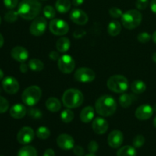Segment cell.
Masks as SVG:
<instances>
[{
  "label": "cell",
  "mask_w": 156,
  "mask_h": 156,
  "mask_svg": "<svg viewBox=\"0 0 156 156\" xmlns=\"http://www.w3.org/2000/svg\"><path fill=\"white\" fill-rule=\"evenodd\" d=\"M41 11V4L38 0H22L18 5V15L23 19L34 20Z\"/></svg>",
  "instance_id": "6da1fadb"
},
{
  "label": "cell",
  "mask_w": 156,
  "mask_h": 156,
  "mask_svg": "<svg viewBox=\"0 0 156 156\" xmlns=\"http://www.w3.org/2000/svg\"><path fill=\"white\" fill-rule=\"evenodd\" d=\"M117 102L111 95H102L95 102V111L102 117L112 116L117 111Z\"/></svg>",
  "instance_id": "7a4b0ae2"
},
{
  "label": "cell",
  "mask_w": 156,
  "mask_h": 156,
  "mask_svg": "<svg viewBox=\"0 0 156 156\" xmlns=\"http://www.w3.org/2000/svg\"><path fill=\"white\" fill-rule=\"evenodd\" d=\"M62 103L67 108H76L80 107L84 101L83 94L76 88H69L63 93Z\"/></svg>",
  "instance_id": "3957f363"
},
{
  "label": "cell",
  "mask_w": 156,
  "mask_h": 156,
  "mask_svg": "<svg viewBox=\"0 0 156 156\" xmlns=\"http://www.w3.org/2000/svg\"><path fill=\"white\" fill-rule=\"evenodd\" d=\"M142 19L143 16L140 11L136 9H131L123 14L121 17V22L125 28L133 30L140 26Z\"/></svg>",
  "instance_id": "277c9868"
},
{
  "label": "cell",
  "mask_w": 156,
  "mask_h": 156,
  "mask_svg": "<svg viewBox=\"0 0 156 156\" xmlns=\"http://www.w3.org/2000/svg\"><path fill=\"white\" fill-rule=\"evenodd\" d=\"M107 86L111 91L115 93H124L129 87V82L125 76L115 75L108 79Z\"/></svg>",
  "instance_id": "5b68a950"
},
{
  "label": "cell",
  "mask_w": 156,
  "mask_h": 156,
  "mask_svg": "<svg viewBox=\"0 0 156 156\" xmlns=\"http://www.w3.org/2000/svg\"><path fill=\"white\" fill-rule=\"evenodd\" d=\"M42 91L41 88L37 85H32L26 88L22 93L21 100L27 106H34L41 100Z\"/></svg>",
  "instance_id": "8992f818"
},
{
  "label": "cell",
  "mask_w": 156,
  "mask_h": 156,
  "mask_svg": "<svg viewBox=\"0 0 156 156\" xmlns=\"http://www.w3.org/2000/svg\"><path fill=\"white\" fill-rule=\"evenodd\" d=\"M49 28L51 33L56 36H61V35H65L68 33L69 30V27L67 22L62 19H58V18H53L49 24Z\"/></svg>",
  "instance_id": "52a82bcc"
},
{
  "label": "cell",
  "mask_w": 156,
  "mask_h": 156,
  "mask_svg": "<svg viewBox=\"0 0 156 156\" xmlns=\"http://www.w3.org/2000/svg\"><path fill=\"white\" fill-rule=\"evenodd\" d=\"M47 27V21L44 17H37L30 25V33L36 37L44 34Z\"/></svg>",
  "instance_id": "ba28073f"
},
{
  "label": "cell",
  "mask_w": 156,
  "mask_h": 156,
  "mask_svg": "<svg viewBox=\"0 0 156 156\" xmlns=\"http://www.w3.org/2000/svg\"><path fill=\"white\" fill-rule=\"evenodd\" d=\"M74 78L77 82L82 83H89L95 79V73L92 69L86 67L78 69L74 74Z\"/></svg>",
  "instance_id": "9c48e42d"
},
{
  "label": "cell",
  "mask_w": 156,
  "mask_h": 156,
  "mask_svg": "<svg viewBox=\"0 0 156 156\" xmlns=\"http://www.w3.org/2000/svg\"><path fill=\"white\" fill-rule=\"evenodd\" d=\"M76 62L69 55H62L58 59V68L64 74H70L74 70Z\"/></svg>",
  "instance_id": "30bf717a"
},
{
  "label": "cell",
  "mask_w": 156,
  "mask_h": 156,
  "mask_svg": "<svg viewBox=\"0 0 156 156\" xmlns=\"http://www.w3.org/2000/svg\"><path fill=\"white\" fill-rule=\"evenodd\" d=\"M35 133L32 128L24 126L18 131L17 134V140L21 145H27L34 139Z\"/></svg>",
  "instance_id": "8fae6325"
},
{
  "label": "cell",
  "mask_w": 156,
  "mask_h": 156,
  "mask_svg": "<svg viewBox=\"0 0 156 156\" xmlns=\"http://www.w3.org/2000/svg\"><path fill=\"white\" fill-rule=\"evenodd\" d=\"M2 88L6 93L9 94H15L19 90V83L15 77L7 76L4 78L2 82Z\"/></svg>",
  "instance_id": "7c38bea8"
},
{
  "label": "cell",
  "mask_w": 156,
  "mask_h": 156,
  "mask_svg": "<svg viewBox=\"0 0 156 156\" xmlns=\"http://www.w3.org/2000/svg\"><path fill=\"white\" fill-rule=\"evenodd\" d=\"M56 143L60 149L63 150H70L75 146V141L73 136L69 134H60L56 139Z\"/></svg>",
  "instance_id": "4fadbf2b"
},
{
  "label": "cell",
  "mask_w": 156,
  "mask_h": 156,
  "mask_svg": "<svg viewBox=\"0 0 156 156\" xmlns=\"http://www.w3.org/2000/svg\"><path fill=\"white\" fill-rule=\"evenodd\" d=\"M154 110L149 105H143L138 107L135 112L136 117L140 120H149L153 115Z\"/></svg>",
  "instance_id": "5bb4252c"
},
{
  "label": "cell",
  "mask_w": 156,
  "mask_h": 156,
  "mask_svg": "<svg viewBox=\"0 0 156 156\" xmlns=\"http://www.w3.org/2000/svg\"><path fill=\"white\" fill-rule=\"evenodd\" d=\"M70 19L76 24L85 25L88 21V17L84 11L79 9H75L70 13Z\"/></svg>",
  "instance_id": "9a60e30c"
},
{
  "label": "cell",
  "mask_w": 156,
  "mask_h": 156,
  "mask_svg": "<svg viewBox=\"0 0 156 156\" xmlns=\"http://www.w3.org/2000/svg\"><path fill=\"white\" fill-rule=\"evenodd\" d=\"M123 142V133L120 130H114L108 135V143L113 149L119 148Z\"/></svg>",
  "instance_id": "2e32d148"
},
{
  "label": "cell",
  "mask_w": 156,
  "mask_h": 156,
  "mask_svg": "<svg viewBox=\"0 0 156 156\" xmlns=\"http://www.w3.org/2000/svg\"><path fill=\"white\" fill-rule=\"evenodd\" d=\"M11 56L15 60L19 62H24L29 57L28 51L21 46L13 47L11 51Z\"/></svg>",
  "instance_id": "e0dca14e"
},
{
  "label": "cell",
  "mask_w": 156,
  "mask_h": 156,
  "mask_svg": "<svg viewBox=\"0 0 156 156\" xmlns=\"http://www.w3.org/2000/svg\"><path fill=\"white\" fill-rule=\"evenodd\" d=\"M109 124L103 117H97L92 122V129L95 133L101 135L108 131Z\"/></svg>",
  "instance_id": "ac0fdd59"
},
{
  "label": "cell",
  "mask_w": 156,
  "mask_h": 156,
  "mask_svg": "<svg viewBox=\"0 0 156 156\" xmlns=\"http://www.w3.org/2000/svg\"><path fill=\"white\" fill-rule=\"evenodd\" d=\"M27 111L25 106L21 104H16L10 108L9 114L14 119H21L26 115Z\"/></svg>",
  "instance_id": "d6986e66"
},
{
  "label": "cell",
  "mask_w": 156,
  "mask_h": 156,
  "mask_svg": "<svg viewBox=\"0 0 156 156\" xmlns=\"http://www.w3.org/2000/svg\"><path fill=\"white\" fill-rule=\"evenodd\" d=\"M94 117V109L91 106H87L82 110L80 113V119L82 122L88 123L92 121Z\"/></svg>",
  "instance_id": "ffe728a7"
},
{
  "label": "cell",
  "mask_w": 156,
  "mask_h": 156,
  "mask_svg": "<svg viewBox=\"0 0 156 156\" xmlns=\"http://www.w3.org/2000/svg\"><path fill=\"white\" fill-rule=\"evenodd\" d=\"M46 108L51 112H58L61 109V103L56 98L50 97L46 101Z\"/></svg>",
  "instance_id": "44dd1931"
},
{
  "label": "cell",
  "mask_w": 156,
  "mask_h": 156,
  "mask_svg": "<svg viewBox=\"0 0 156 156\" xmlns=\"http://www.w3.org/2000/svg\"><path fill=\"white\" fill-rule=\"evenodd\" d=\"M70 46H71V43L69 38L67 37H60L57 41H56V47L59 53H66L70 48Z\"/></svg>",
  "instance_id": "7402d4cb"
},
{
  "label": "cell",
  "mask_w": 156,
  "mask_h": 156,
  "mask_svg": "<svg viewBox=\"0 0 156 156\" xmlns=\"http://www.w3.org/2000/svg\"><path fill=\"white\" fill-rule=\"evenodd\" d=\"M72 3L70 0H57L55 4L56 11L59 13H66L71 9Z\"/></svg>",
  "instance_id": "603a6c76"
},
{
  "label": "cell",
  "mask_w": 156,
  "mask_h": 156,
  "mask_svg": "<svg viewBox=\"0 0 156 156\" xmlns=\"http://www.w3.org/2000/svg\"><path fill=\"white\" fill-rule=\"evenodd\" d=\"M121 31V24L118 21H112L108 26V33L112 37H116Z\"/></svg>",
  "instance_id": "cb8c5ba5"
},
{
  "label": "cell",
  "mask_w": 156,
  "mask_h": 156,
  "mask_svg": "<svg viewBox=\"0 0 156 156\" xmlns=\"http://www.w3.org/2000/svg\"><path fill=\"white\" fill-rule=\"evenodd\" d=\"M134 101V95L127 93H123L119 98V103L123 108H127L132 105Z\"/></svg>",
  "instance_id": "d4e9b609"
},
{
  "label": "cell",
  "mask_w": 156,
  "mask_h": 156,
  "mask_svg": "<svg viewBox=\"0 0 156 156\" xmlns=\"http://www.w3.org/2000/svg\"><path fill=\"white\" fill-rule=\"evenodd\" d=\"M131 90L135 94H142L146 90V85L141 80H135L131 84Z\"/></svg>",
  "instance_id": "484cf974"
},
{
  "label": "cell",
  "mask_w": 156,
  "mask_h": 156,
  "mask_svg": "<svg viewBox=\"0 0 156 156\" xmlns=\"http://www.w3.org/2000/svg\"><path fill=\"white\" fill-rule=\"evenodd\" d=\"M117 156H136V150L134 146H125L120 148L117 152Z\"/></svg>",
  "instance_id": "4316f807"
},
{
  "label": "cell",
  "mask_w": 156,
  "mask_h": 156,
  "mask_svg": "<svg viewBox=\"0 0 156 156\" xmlns=\"http://www.w3.org/2000/svg\"><path fill=\"white\" fill-rule=\"evenodd\" d=\"M18 156H37V152L33 146H25L19 149Z\"/></svg>",
  "instance_id": "83f0119b"
},
{
  "label": "cell",
  "mask_w": 156,
  "mask_h": 156,
  "mask_svg": "<svg viewBox=\"0 0 156 156\" xmlns=\"http://www.w3.org/2000/svg\"><path fill=\"white\" fill-rule=\"evenodd\" d=\"M28 66L33 72H41L44 69V64L38 59H31L28 62Z\"/></svg>",
  "instance_id": "f1b7e54d"
},
{
  "label": "cell",
  "mask_w": 156,
  "mask_h": 156,
  "mask_svg": "<svg viewBox=\"0 0 156 156\" xmlns=\"http://www.w3.org/2000/svg\"><path fill=\"white\" fill-rule=\"evenodd\" d=\"M60 118L62 121L64 122V123H70L74 119V113L69 108H67V109H65L64 111H62L60 114Z\"/></svg>",
  "instance_id": "f546056e"
},
{
  "label": "cell",
  "mask_w": 156,
  "mask_h": 156,
  "mask_svg": "<svg viewBox=\"0 0 156 156\" xmlns=\"http://www.w3.org/2000/svg\"><path fill=\"white\" fill-rule=\"evenodd\" d=\"M36 136L40 140H47L50 136V130L46 126H40L36 131Z\"/></svg>",
  "instance_id": "4dcf8cb0"
},
{
  "label": "cell",
  "mask_w": 156,
  "mask_h": 156,
  "mask_svg": "<svg viewBox=\"0 0 156 156\" xmlns=\"http://www.w3.org/2000/svg\"><path fill=\"white\" fill-rule=\"evenodd\" d=\"M18 11H15L13 9H10V11L7 12V13L5 15V20L6 22L8 23H14L18 20Z\"/></svg>",
  "instance_id": "1f68e13d"
},
{
  "label": "cell",
  "mask_w": 156,
  "mask_h": 156,
  "mask_svg": "<svg viewBox=\"0 0 156 156\" xmlns=\"http://www.w3.org/2000/svg\"><path fill=\"white\" fill-rule=\"evenodd\" d=\"M43 14H44V16L47 19H53L56 16V10L53 6L47 5L43 9Z\"/></svg>",
  "instance_id": "d6a6232c"
},
{
  "label": "cell",
  "mask_w": 156,
  "mask_h": 156,
  "mask_svg": "<svg viewBox=\"0 0 156 156\" xmlns=\"http://www.w3.org/2000/svg\"><path fill=\"white\" fill-rule=\"evenodd\" d=\"M146 139L143 135H137L133 140V145L135 148H141L145 144Z\"/></svg>",
  "instance_id": "836d02e7"
},
{
  "label": "cell",
  "mask_w": 156,
  "mask_h": 156,
  "mask_svg": "<svg viewBox=\"0 0 156 156\" xmlns=\"http://www.w3.org/2000/svg\"><path fill=\"white\" fill-rule=\"evenodd\" d=\"M152 38V36L149 34L147 32H142V33L139 34L138 36H137V40L140 43L142 44H146L148 43Z\"/></svg>",
  "instance_id": "e575fe53"
},
{
  "label": "cell",
  "mask_w": 156,
  "mask_h": 156,
  "mask_svg": "<svg viewBox=\"0 0 156 156\" xmlns=\"http://www.w3.org/2000/svg\"><path fill=\"white\" fill-rule=\"evenodd\" d=\"M27 114H28V115L30 117H32L34 119H40L42 117V113L37 108H29V110L27 111Z\"/></svg>",
  "instance_id": "d590c367"
},
{
  "label": "cell",
  "mask_w": 156,
  "mask_h": 156,
  "mask_svg": "<svg viewBox=\"0 0 156 156\" xmlns=\"http://www.w3.org/2000/svg\"><path fill=\"white\" fill-rule=\"evenodd\" d=\"M9 108V103L6 98L0 96V114L6 112Z\"/></svg>",
  "instance_id": "8d00e7d4"
},
{
  "label": "cell",
  "mask_w": 156,
  "mask_h": 156,
  "mask_svg": "<svg viewBox=\"0 0 156 156\" xmlns=\"http://www.w3.org/2000/svg\"><path fill=\"white\" fill-rule=\"evenodd\" d=\"M109 14L112 18H120L123 15V12L120 9L117 7H112L109 9Z\"/></svg>",
  "instance_id": "74e56055"
},
{
  "label": "cell",
  "mask_w": 156,
  "mask_h": 156,
  "mask_svg": "<svg viewBox=\"0 0 156 156\" xmlns=\"http://www.w3.org/2000/svg\"><path fill=\"white\" fill-rule=\"evenodd\" d=\"M5 6L9 9H14L18 4V0H3Z\"/></svg>",
  "instance_id": "f35d334b"
},
{
  "label": "cell",
  "mask_w": 156,
  "mask_h": 156,
  "mask_svg": "<svg viewBox=\"0 0 156 156\" xmlns=\"http://www.w3.org/2000/svg\"><path fill=\"white\" fill-rule=\"evenodd\" d=\"M149 5V0H136V6L139 10H144Z\"/></svg>",
  "instance_id": "ab89813d"
},
{
  "label": "cell",
  "mask_w": 156,
  "mask_h": 156,
  "mask_svg": "<svg viewBox=\"0 0 156 156\" xmlns=\"http://www.w3.org/2000/svg\"><path fill=\"white\" fill-rule=\"evenodd\" d=\"M88 149L90 153L94 154L95 152H98V144L97 142L95 141H91L88 143Z\"/></svg>",
  "instance_id": "60d3db41"
},
{
  "label": "cell",
  "mask_w": 156,
  "mask_h": 156,
  "mask_svg": "<svg viewBox=\"0 0 156 156\" xmlns=\"http://www.w3.org/2000/svg\"><path fill=\"white\" fill-rule=\"evenodd\" d=\"M73 152L76 156H83L85 154L83 148L80 146H76L73 147Z\"/></svg>",
  "instance_id": "b9f144b4"
},
{
  "label": "cell",
  "mask_w": 156,
  "mask_h": 156,
  "mask_svg": "<svg viewBox=\"0 0 156 156\" xmlns=\"http://www.w3.org/2000/svg\"><path fill=\"white\" fill-rule=\"evenodd\" d=\"M85 34H86V32L84 30H82V29H77V30L74 31L73 36H74L75 38H81L83 36H85Z\"/></svg>",
  "instance_id": "7bdbcfd3"
},
{
  "label": "cell",
  "mask_w": 156,
  "mask_h": 156,
  "mask_svg": "<svg viewBox=\"0 0 156 156\" xmlns=\"http://www.w3.org/2000/svg\"><path fill=\"white\" fill-rule=\"evenodd\" d=\"M49 57L50 58V59L52 60H58L59 59V54L56 51H51L49 54Z\"/></svg>",
  "instance_id": "ee69618b"
},
{
  "label": "cell",
  "mask_w": 156,
  "mask_h": 156,
  "mask_svg": "<svg viewBox=\"0 0 156 156\" xmlns=\"http://www.w3.org/2000/svg\"><path fill=\"white\" fill-rule=\"evenodd\" d=\"M29 66L25 64L24 62H21V65H20V71L22 73H26L28 70Z\"/></svg>",
  "instance_id": "f6af8a7d"
},
{
  "label": "cell",
  "mask_w": 156,
  "mask_h": 156,
  "mask_svg": "<svg viewBox=\"0 0 156 156\" xmlns=\"http://www.w3.org/2000/svg\"><path fill=\"white\" fill-rule=\"evenodd\" d=\"M44 156H55L54 151L52 149H47V150L44 152Z\"/></svg>",
  "instance_id": "bcb514c9"
},
{
  "label": "cell",
  "mask_w": 156,
  "mask_h": 156,
  "mask_svg": "<svg viewBox=\"0 0 156 156\" xmlns=\"http://www.w3.org/2000/svg\"><path fill=\"white\" fill-rule=\"evenodd\" d=\"M150 9L153 13L156 14V0H152L150 2Z\"/></svg>",
  "instance_id": "7dc6e473"
},
{
  "label": "cell",
  "mask_w": 156,
  "mask_h": 156,
  "mask_svg": "<svg viewBox=\"0 0 156 156\" xmlns=\"http://www.w3.org/2000/svg\"><path fill=\"white\" fill-rule=\"evenodd\" d=\"M85 0H73L72 3L74 6H80L83 4Z\"/></svg>",
  "instance_id": "c3c4849f"
},
{
  "label": "cell",
  "mask_w": 156,
  "mask_h": 156,
  "mask_svg": "<svg viewBox=\"0 0 156 156\" xmlns=\"http://www.w3.org/2000/svg\"><path fill=\"white\" fill-rule=\"evenodd\" d=\"M3 44H4V37H3V36L2 35V34L0 33V48L2 47Z\"/></svg>",
  "instance_id": "681fc988"
},
{
  "label": "cell",
  "mask_w": 156,
  "mask_h": 156,
  "mask_svg": "<svg viewBox=\"0 0 156 156\" xmlns=\"http://www.w3.org/2000/svg\"><path fill=\"white\" fill-rule=\"evenodd\" d=\"M152 41H153V42L155 43V44H156V30L154 32L153 34H152Z\"/></svg>",
  "instance_id": "f907efd6"
},
{
  "label": "cell",
  "mask_w": 156,
  "mask_h": 156,
  "mask_svg": "<svg viewBox=\"0 0 156 156\" xmlns=\"http://www.w3.org/2000/svg\"><path fill=\"white\" fill-rule=\"evenodd\" d=\"M4 79V73H3L2 70L0 69V80H2V79Z\"/></svg>",
  "instance_id": "816d5d0a"
},
{
  "label": "cell",
  "mask_w": 156,
  "mask_h": 156,
  "mask_svg": "<svg viewBox=\"0 0 156 156\" xmlns=\"http://www.w3.org/2000/svg\"><path fill=\"white\" fill-rule=\"evenodd\" d=\"M152 60L154 61V62H156V52H155V53H154L153 54H152Z\"/></svg>",
  "instance_id": "f5cc1de1"
},
{
  "label": "cell",
  "mask_w": 156,
  "mask_h": 156,
  "mask_svg": "<svg viewBox=\"0 0 156 156\" xmlns=\"http://www.w3.org/2000/svg\"><path fill=\"white\" fill-rule=\"evenodd\" d=\"M153 125H154V126L156 128V117H155V119H154V120H153Z\"/></svg>",
  "instance_id": "db71d44e"
},
{
  "label": "cell",
  "mask_w": 156,
  "mask_h": 156,
  "mask_svg": "<svg viewBox=\"0 0 156 156\" xmlns=\"http://www.w3.org/2000/svg\"><path fill=\"white\" fill-rule=\"evenodd\" d=\"M85 156H96L94 154H92V153H89V154H87V155H85Z\"/></svg>",
  "instance_id": "11a10c76"
},
{
  "label": "cell",
  "mask_w": 156,
  "mask_h": 156,
  "mask_svg": "<svg viewBox=\"0 0 156 156\" xmlns=\"http://www.w3.org/2000/svg\"><path fill=\"white\" fill-rule=\"evenodd\" d=\"M153 110H154V111H156V104H155V105H154V107H153Z\"/></svg>",
  "instance_id": "9f6ffc18"
},
{
  "label": "cell",
  "mask_w": 156,
  "mask_h": 156,
  "mask_svg": "<svg viewBox=\"0 0 156 156\" xmlns=\"http://www.w3.org/2000/svg\"><path fill=\"white\" fill-rule=\"evenodd\" d=\"M1 21H2V19H1V17H0V24H1Z\"/></svg>",
  "instance_id": "6f0895ef"
},
{
  "label": "cell",
  "mask_w": 156,
  "mask_h": 156,
  "mask_svg": "<svg viewBox=\"0 0 156 156\" xmlns=\"http://www.w3.org/2000/svg\"><path fill=\"white\" fill-rule=\"evenodd\" d=\"M0 156H2V155H0Z\"/></svg>",
  "instance_id": "680465c9"
},
{
  "label": "cell",
  "mask_w": 156,
  "mask_h": 156,
  "mask_svg": "<svg viewBox=\"0 0 156 156\" xmlns=\"http://www.w3.org/2000/svg\"><path fill=\"white\" fill-rule=\"evenodd\" d=\"M44 1H45V0H44Z\"/></svg>",
  "instance_id": "91938a15"
}]
</instances>
